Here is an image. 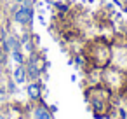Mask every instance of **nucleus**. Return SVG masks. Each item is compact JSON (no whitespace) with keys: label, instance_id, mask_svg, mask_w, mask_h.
I'll use <instances>...</instances> for the list:
<instances>
[{"label":"nucleus","instance_id":"1a4fd4ad","mask_svg":"<svg viewBox=\"0 0 127 119\" xmlns=\"http://www.w3.org/2000/svg\"><path fill=\"white\" fill-rule=\"evenodd\" d=\"M0 102H2V91H0Z\"/></svg>","mask_w":127,"mask_h":119},{"label":"nucleus","instance_id":"20e7f679","mask_svg":"<svg viewBox=\"0 0 127 119\" xmlns=\"http://www.w3.org/2000/svg\"><path fill=\"white\" fill-rule=\"evenodd\" d=\"M35 119H52V117H51V114H49L47 109L37 107V109H35Z\"/></svg>","mask_w":127,"mask_h":119},{"label":"nucleus","instance_id":"f03ea898","mask_svg":"<svg viewBox=\"0 0 127 119\" xmlns=\"http://www.w3.org/2000/svg\"><path fill=\"white\" fill-rule=\"evenodd\" d=\"M92 47H94V53H91L92 63H94L96 67H99V68L106 67V65L110 63V58H111V53H110L108 44L103 42V40H99V42H94Z\"/></svg>","mask_w":127,"mask_h":119},{"label":"nucleus","instance_id":"39448f33","mask_svg":"<svg viewBox=\"0 0 127 119\" xmlns=\"http://www.w3.org/2000/svg\"><path fill=\"white\" fill-rule=\"evenodd\" d=\"M28 95L32 98H38L40 96V86L38 84H30L28 86Z\"/></svg>","mask_w":127,"mask_h":119},{"label":"nucleus","instance_id":"f257e3e1","mask_svg":"<svg viewBox=\"0 0 127 119\" xmlns=\"http://www.w3.org/2000/svg\"><path fill=\"white\" fill-rule=\"evenodd\" d=\"M87 102L96 110H106L108 103H110V91L108 89H101V88L89 89L87 91Z\"/></svg>","mask_w":127,"mask_h":119},{"label":"nucleus","instance_id":"7ed1b4c3","mask_svg":"<svg viewBox=\"0 0 127 119\" xmlns=\"http://www.w3.org/2000/svg\"><path fill=\"white\" fill-rule=\"evenodd\" d=\"M16 21L18 23H28L30 19H32V11L28 9V7H23V9H19L18 12H16Z\"/></svg>","mask_w":127,"mask_h":119},{"label":"nucleus","instance_id":"6e6552de","mask_svg":"<svg viewBox=\"0 0 127 119\" xmlns=\"http://www.w3.org/2000/svg\"><path fill=\"white\" fill-rule=\"evenodd\" d=\"M16 2H19V4H23L25 7H28V5H30V0H16Z\"/></svg>","mask_w":127,"mask_h":119},{"label":"nucleus","instance_id":"9d476101","mask_svg":"<svg viewBox=\"0 0 127 119\" xmlns=\"http://www.w3.org/2000/svg\"><path fill=\"white\" fill-rule=\"evenodd\" d=\"M0 119H4V116H0Z\"/></svg>","mask_w":127,"mask_h":119},{"label":"nucleus","instance_id":"9b49d317","mask_svg":"<svg viewBox=\"0 0 127 119\" xmlns=\"http://www.w3.org/2000/svg\"><path fill=\"white\" fill-rule=\"evenodd\" d=\"M21 119H25V117H21Z\"/></svg>","mask_w":127,"mask_h":119},{"label":"nucleus","instance_id":"423d86ee","mask_svg":"<svg viewBox=\"0 0 127 119\" xmlns=\"http://www.w3.org/2000/svg\"><path fill=\"white\" fill-rule=\"evenodd\" d=\"M25 68L23 67H18L16 70H14V79H16V82H25Z\"/></svg>","mask_w":127,"mask_h":119},{"label":"nucleus","instance_id":"0eeeda50","mask_svg":"<svg viewBox=\"0 0 127 119\" xmlns=\"http://www.w3.org/2000/svg\"><path fill=\"white\" fill-rule=\"evenodd\" d=\"M12 56H14V60H16L18 63H21V54H19V51H14V53H12Z\"/></svg>","mask_w":127,"mask_h":119}]
</instances>
